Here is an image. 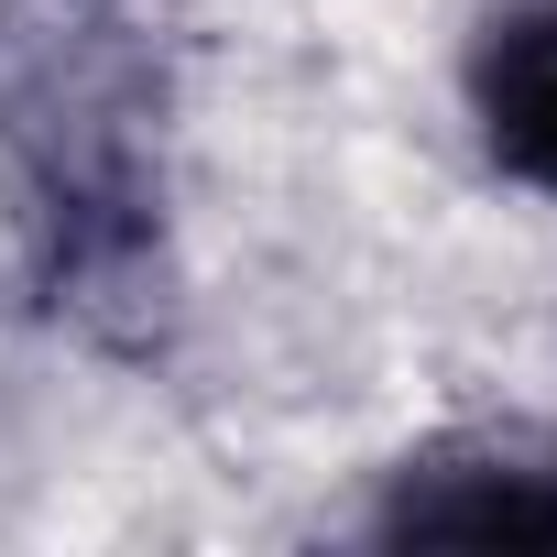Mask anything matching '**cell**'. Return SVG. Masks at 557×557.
I'll return each instance as SVG.
<instances>
[{
    "label": "cell",
    "mask_w": 557,
    "mask_h": 557,
    "mask_svg": "<svg viewBox=\"0 0 557 557\" xmlns=\"http://www.w3.org/2000/svg\"><path fill=\"white\" fill-rule=\"evenodd\" d=\"M470 99H481V143H492V164L557 197V0H524V12L492 23Z\"/></svg>",
    "instance_id": "1"
},
{
    "label": "cell",
    "mask_w": 557,
    "mask_h": 557,
    "mask_svg": "<svg viewBox=\"0 0 557 557\" xmlns=\"http://www.w3.org/2000/svg\"><path fill=\"white\" fill-rule=\"evenodd\" d=\"M383 535H416V546H557V470H437V481H405Z\"/></svg>",
    "instance_id": "2"
}]
</instances>
